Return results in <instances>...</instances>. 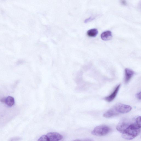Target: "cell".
<instances>
[{"label":"cell","mask_w":141,"mask_h":141,"mask_svg":"<svg viewBox=\"0 0 141 141\" xmlns=\"http://www.w3.org/2000/svg\"><path fill=\"white\" fill-rule=\"evenodd\" d=\"M141 128V118L136 117L134 122L131 123L122 133V137L127 140H131L140 134Z\"/></svg>","instance_id":"obj_1"},{"label":"cell","mask_w":141,"mask_h":141,"mask_svg":"<svg viewBox=\"0 0 141 141\" xmlns=\"http://www.w3.org/2000/svg\"><path fill=\"white\" fill-rule=\"evenodd\" d=\"M61 134L57 132H50L46 135L42 136L38 139V141H58L63 138Z\"/></svg>","instance_id":"obj_2"},{"label":"cell","mask_w":141,"mask_h":141,"mask_svg":"<svg viewBox=\"0 0 141 141\" xmlns=\"http://www.w3.org/2000/svg\"><path fill=\"white\" fill-rule=\"evenodd\" d=\"M111 129L109 127L102 125L97 127L92 131V134L93 135L97 136H103L109 134Z\"/></svg>","instance_id":"obj_3"},{"label":"cell","mask_w":141,"mask_h":141,"mask_svg":"<svg viewBox=\"0 0 141 141\" xmlns=\"http://www.w3.org/2000/svg\"><path fill=\"white\" fill-rule=\"evenodd\" d=\"M113 107L118 114L127 113L130 112L132 109L131 107L129 105L121 103L117 104Z\"/></svg>","instance_id":"obj_4"},{"label":"cell","mask_w":141,"mask_h":141,"mask_svg":"<svg viewBox=\"0 0 141 141\" xmlns=\"http://www.w3.org/2000/svg\"><path fill=\"white\" fill-rule=\"evenodd\" d=\"M131 123V122L126 119L122 120L117 125L116 127L117 130L119 131L122 133Z\"/></svg>","instance_id":"obj_5"},{"label":"cell","mask_w":141,"mask_h":141,"mask_svg":"<svg viewBox=\"0 0 141 141\" xmlns=\"http://www.w3.org/2000/svg\"><path fill=\"white\" fill-rule=\"evenodd\" d=\"M125 81L126 83H127L134 75V72L131 69L127 68L125 70Z\"/></svg>","instance_id":"obj_6"},{"label":"cell","mask_w":141,"mask_h":141,"mask_svg":"<svg viewBox=\"0 0 141 141\" xmlns=\"http://www.w3.org/2000/svg\"><path fill=\"white\" fill-rule=\"evenodd\" d=\"M120 86V84L114 90V91L110 95L105 97V100L108 102H111L114 100L117 95Z\"/></svg>","instance_id":"obj_7"},{"label":"cell","mask_w":141,"mask_h":141,"mask_svg":"<svg viewBox=\"0 0 141 141\" xmlns=\"http://www.w3.org/2000/svg\"><path fill=\"white\" fill-rule=\"evenodd\" d=\"M118 115L116 112L113 108H111L105 113L103 114V116L106 118H110L115 116Z\"/></svg>","instance_id":"obj_8"},{"label":"cell","mask_w":141,"mask_h":141,"mask_svg":"<svg viewBox=\"0 0 141 141\" xmlns=\"http://www.w3.org/2000/svg\"><path fill=\"white\" fill-rule=\"evenodd\" d=\"M101 39L104 41H107L110 40L112 38V32L109 31L103 32L101 35Z\"/></svg>","instance_id":"obj_9"},{"label":"cell","mask_w":141,"mask_h":141,"mask_svg":"<svg viewBox=\"0 0 141 141\" xmlns=\"http://www.w3.org/2000/svg\"><path fill=\"white\" fill-rule=\"evenodd\" d=\"M98 33V31L97 29H90L87 32V35L88 36L91 37H94L97 36Z\"/></svg>","instance_id":"obj_10"},{"label":"cell","mask_w":141,"mask_h":141,"mask_svg":"<svg viewBox=\"0 0 141 141\" xmlns=\"http://www.w3.org/2000/svg\"><path fill=\"white\" fill-rule=\"evenodd\" d=\"M5 102L8 106H12L14 104V99L11 97H8L7 98H6Z\"/></svg>","instance_id":"obj_11"},{"label":"cell","mask_w":141,"mask_h":141,"mask_svg":"<svg viewBox=\"0 0 141 141\" xmlns=\"http://www.w3.org/2000/svg\"><path fill=\"white\" fill-rule=\"evenodd\" d=\"M94 19V18L92 17H90L89 18H87V19L85 20V23H87L89 22H90Z\"/></svg>","instance_id":"obj_12"},{"label":"cell","mask_w":141,"mask_h":141,"mask_svg":"<svg viewBox=\"0 0 141 141\" xmlns=\"http://www.w3.org/2000/svg\"><path fill=\"white\" fill-rule=\"evenodd\" d=\"M136 96L139 100H141V92H139L136 94Z\"/></svg>","instance_id":"obj_13"},{"label":"cell","mask_w":141,"mask_h":141,"mask_svg":"<svg viewBox=\"0 0 141 141\" xmlns=\"http://www.w3.org/2000/svg\"><path fill=\"white\" fill-rule=\"evenodd\" d=\"M120 2L122 5H126L127 4L126 0H120Z\"/></svg>","instance_id":"obj_14"},{"label":"cell","mask_w":141,"mask_h":141,"mask_svg":"<svg viewBox=\"0 0 141 141\" xmlns=\"http://www.w3.org/2000/svg\"><path fill=\"white\" fill-rule=\"evenodd\" d=\"M5 99H5V98H1L0 99V101H1V102H5Z\"/></svg>","instance_id":"obj_15"}]
</instances>
